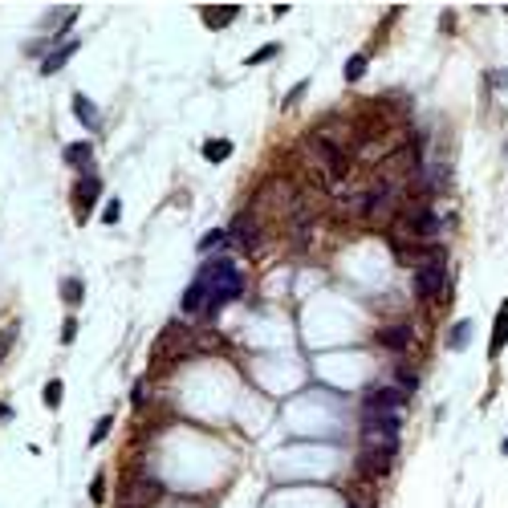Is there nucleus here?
<instances>
[{"label": "nucleus", "mask_w": 508, "mask_h": 508, "mask_svg": "<svg viewBox=\"0 0 508 508\" xmlns=\"http://www.w3.org/2000/svg\"><path fill=\"white\" fill-rule=\"evenodd\" d=\"M415 297L419 301H431L435 293H443V269H423V273H415Z\"/></svg>", "instance_id": "obj_11"}, {"label": "nucleus", "mask_w": 508, "mask_h": 508, "mask_svg": "<svg viewBox=\"0 0 508 508\" xmlns=\"http://www.w3.org/2000/svg\"><path fill=\"white\" fill-rule=\"evenodd\" d=\"M236 13H240V4H208L203 8V25L208 29H224V25H232Z\"/></svg>", "instance_id": "obj_14"}, {"label": "nucleus", "mask_w": 508, "mask_h": 508, "mask_svg": "<svg viewBox=\"0 0 508 508\" xmlns=\"http://www.w3.org/2000/svg\"><path fill=\"white\" fill-rule=\"evenodd\" d=\"M196 281H203V289H208V313H220L228 301H236V297L244 293V276L236 273L232 260H212V265H203L199 269Z\"/></svg>", "instance_id": "obj_1"}, {"label": "nucleus", "mask_w": 508, "mask_h": 508, "mask_svg": "<svg viewBox=\"0 0 508 508\" xmlns=\"http://www.w3.org/2000/svg\"><path fill=\"white\" fill-rule=\"evenodd\" d=\"M468 337H472V321H455L451 326V333H448V350H468Z\"/></svg>", "instance_id": "obj_19"}, {"label": "nucleus", "mask_w": 508, "mask_h": 508, "mask_svg": "<svg viewBox=\"0 0 508 508\" xmlns=\"http://www.w3.org/2000/svg\"><path fill=\"white\" fill-rule=\"evenodd\" d=\"M488 78H492V86H500V90H504V86H508V69H496V74H488Z\"/></svg>", "instance_id": "obj_34"}, {"label": "nucleus", "mask_w": 508, "mask_h": 508, "mask_svg": "<svg viewBox=\"0 0 508 508\" xmlns=\"http://www.w3.org/2000/svg\"><path fill=\"white\" fill-rule=\"evenodd\" d=\"M74 114H78L86 126H98V110H94V102L86 98V94H74Z\"/></svg>", "instance_id": "obj_20"}, {"label": "nucleus", "mask_w": 508, "mask_h": 508, "mask_svg": "<svg viewBox=\"0 0 508 508\" xmlns=\"http://www.w3.org/2000/svg\"><path fill=\"white\" fill-rule=\"evenodd\" d=\"M394 378H399V387H403V391H415V387H419V374L410 370V366H394Z\"/></svg>", "instance_id": "obj_26"}, {"label": "nucleus", "mask_w": 508, "mask_h": 508, "mask_svg": "<svg viewBox=\"0 0 508 508\" xmlns=\"http://www.w3.org/2000/svg\"><path fill=\"white\" fill-rule=\"evenodd\" d=\"M131 399H135V403H142V399H147V382H135V387H131Z\"/></svg>", "instance_id": "obj_33"}, {"label": "nucleus", "mask_w": 508, "mask_h": 508, "mask_svg": "<svg viewBox=\"0 0 508 508\" xmlns=\"http://www.w3.org/2000/svg\"><path fill=\"white\" fill-rule=\"evenodd\" d=\"M410 394L403 391V387H374V391H366V403H362V407H366V415H399V410H403V403H407Z\"/></svg>", "instance_id": "obj_7"}, {"label": "nucleus", "mask_w": 508, "mask_h": 508, "mask_svg": "<svg viewBox=\"0 0 508 508\" xmlns=\"http://www.w3.org/2000/svg\"><path fill=\"white\" fill-rule=\"evenodd\" d=\"M155 500H163V484H159V476H151V472L131 476V480L118 488V508H151Z\"/></svg>", "instance_id": "obj_3"}, {"label": "nucleus", "mask_w": 508, "mask_h": 508, "mask_svg": "<svg viewBox=\"0 0 508 508\" xmlns=\"http://www.w3.org/2000/svg\"><path fill=\"white\" fill-rule=\"evenodd\" d=\"M305 151H309L321 167H326V175H330L333 183H342V179H346V151H342V147H333L330 138L309 135V138H305Z\"/></svg>", "instance_id": "obj_6"}, {"label": "nucleus", "mask_w": 508, "mask_h": 508, "mask_svg": "<svg viewBox=\"0 0 508 508\" xmlns=\"http://www.w3.org/2000/svg\"><path fill=\"white\" fill-rule=\"evenodd\" d=\"M500 451H504V455H508V439H504V443H500Z\"/></svg>", "instance_id": "obj_35"}, {"label": "nucleus", "mask_w": 508, "mask_h": 508, "mask_svg": "<svg viewBox=\"0 0 508 508\" xmlns=\"http://www.w3.org/2000/svg\"><path fill=\"white\" fill-rule=\"evenodd\" d=\"M443 232V220H439V212L435 208H427V203H415V208H403V215H399V224H394V244H403V240H410V244H439L435 236Z\"/></svg>", "instance_id": "obj_2"}, {"label": "nucleus", "mask_w": 508, "mask_h": 508, "mask_svg": "<svg viewBox=\"0 0 508 508\" xmlns=\"http://www.w3.org/2000/svg\"><path fill=\"white\" fill-rule=\"evenodd\" d=\"M366 65H370V61H366V53H354V58L346 61V81H358L362 74H366Z\"/></svg>", "instance_id": "obj_25"}, {"label": "nucleus", "mask_w": 508, "mask_h": 508, "mask_svg": "<svg viewBox=\"0 0 508 508\" xmlns=\"http://www.w3.org/2000/svg\"><path fill=\"white\" fill-rule=\"evenodd\" d=\"M110 427H114V419H110V415H102L98 423H94V435H90V443H102V439L110 435Z\"/></svg>", "instance_id": "obj_28"}, {"label": "nucleus", "mask_w": 508, "mask_h": 508, "mask_svg": "<svg viewBox=\"0 0 508 508\" xmlns=\"http://www.w3.org/2000/svg\"><path fill=\"white\" fill-rule=\"evenodd\" d=\"M179 309H183V313L208 309V289H203V281H192V285L183 289V301H179Z\"/></svg>", "instance_id": "obj_16"}, {"label": "nucleus", "mask_w": 508, "mask_h": 508, "mask_svg": "<svg viewBox=\"0 0 508 508\" xmlns=\"http://www.w3.org/2000/svg\"><path fill=\"white\" fill-rule=\"evenodd\" d=\"M118 215H122V203L110 199V203H106V212H102V220H106V224H118Z\"/></svg>", "instance_id": "obj_32"}, {"label": "nucleus", "mask_w": 508, "mask_h": 508, "mask_svg": "<svg viewBox=\"0 0 508 508\" xmlns=\"http://www.w3.org/2000/svg\"><path fill=\"white\" fill-rule=\"evenodd\" d=\"M61 394H65L61 378H49V382H45V394H41V399H45V407H61Z\"/></svg>", "instance_id": "obj_24"}, {"label": "nucleus", "mask_w": 508, "mask_h": 508, "mask_svg": "<svg viewBox=\"0 0 508 508\" xmlns=\"http://www.w3.org/2000/svg\"><path fill=\"white\" fill-rule=\"evenodd\" d=\"M394 455H399V448H362V455H358V476L382 480V476L391 472Z\"/></svg>", "instance_id": "obj_8"}, {"label": "nucleus", "mask_w": 508, "mask_h": 508, "mask_svg": "<svg viewBox=\"0 0 508 508\" xmlns=\"http://www.w3.org/2000/svg\"><path fill=\"white\" fill-rule=\"evenodd\" d=\"M90 500H94V504L106 500V476H94V480H90Z\"/></svg>", "instance_id": "obj_30"}, {"label": "nucleus", "mask_w": 508, "mask_h": 508, "mask_svg": "<svg viewBox=\"0 0 508 508\" xmlns=\"http://www.w3.org/2000/svg\"><path fill=\"white\" fill-rule=\"evenodd\" d=\"M305 90H309V81H297L293 90H289V94H285V102H281V110H293L297 102H301V94H305Z\"/></svg>", "instance_id": "obj_27"}, {"label": "nucleus", "mask_w": 508, "mask_h": 508, "mask_svg": "<svg viewBox=\"0 0 508 508\" xmlns=\"http://www.w3.org/2000/svg\"><path fill=\"white\" fill-rule=\"evenodd\" d=\"M276 53H281V45H265V49H256L253 58H248V65H265V61H273Z\"/></svg>", "instance_id": "obj_29"}, {"label": "nucleus", "mask_w": 508, "mask_h": 508, "mask_svg": "<svg viewBox=\"0 0 508 508\" xmlns=\"http://www.w3.org/2000/svg\"><path fill=\"white\" fill-rule=\"evenodd\" d=\"M410 326H387V330H378V346L382 350H391V354H403L410 346Z\"/></svg>", "instance_id": "obj_12"}, {"label": "nucleus", "mask_w": 508, "mask_h": 508, "mask_svg": "<svg viewBox=\"0 0 508 508\" xmlns=\"http://www.w3.org/2000/svg\"><path fill=\"white\" fill-rule=\"evenodd\" d=\"M228 244V232L224 228H212V232H203V240H199V253H212V248H224Z\"/></svg>", "instance_id": "obj_23"}, {"label": "nucleus", "mask_w": 508, "mask_h": 508, "mask_svg": "<svg viewBox=\"0 0 508 508\" xmlns=\"http://www.w3.org/2000/svg\"><path fill=\"white\" fill-rule=\"evenodd\" d=\"M504 13H508V8H504Z\"/></svg>", "instance_id": "obj_36"}, {"label": "nucleus", "mask_w": 508, "mask_h": 508, "mask_svg": "<svg viewBox=\"0 0 508 508\" xmlns=\"http://www.w3.org/2000/svg\"><path fill=\"white\" fill-rule=\"evenodd\" d=\"M65 163H69V167H90V163H94V147H90V142L65 147Z\"/></svg>", "instance_id": "obj_17"}, {"label": "nucleus", "mask_w": 508, "mask_h": 508, "mask_svg": "<svg viewBox=\"0 0 508 508\" xmlns=\"http://www.w3.org/2000/svg\"><path fill=\"white\" fill-rule=\"evenodd\" d=\"M17 337H20V326H17V321L0 330V362H4L8 354H13V346H17Z\"/></svg>", "instance_id": "obj_21"}, {"label": "nucleus", "mask_w": 508, "mask_h": 508, "mask_svg": "<svg viewBox=\"0 0 508 508\" xmlns=\"http://www.w3.org/2000/svg\"><path fill=\"white\" fill-rule=\"evenodd\" d=\"M61 297H65V305H81V297H86V289H81V281H78V276L61 281Z\"/></svg>", "instance_id": "obj_22"}, {"label": "nucleus", "mask_w": 508, "mask_h": 508, "mask_svg": "<svg viewBox=\"0 0 508 508\" xmlns=\"http://www.w3.org/2000/svg\"><path fill=\"white\" fill-rule=\"evenodd\" d=\"M228 236H232L240 248H248V253H253L256 244H260V224H256V215H240L232 228H228Z\"/></svg>", "instance_id": "obj_9"}, {"label": "nucleus", "mask_w": 508, "mask_h": 508, "mask_svg": "<svg viewBox=\"0 0 508 508\" xmlns=\"http://www.w3.org/2000/svg\"><path fill=\"white\" fill-rule=\"evenodd\" d=\"M78 45H81V41H74V37L65 41V45H58V49H53L49 58L41 61V74H58L61 65H65V61H69L74 53H78Z\"/></svg>", "instance_id": "obj_15"}, {"label": "nucleus", "mask_w": 508, "mask_h": 508, "mask_svg": "<svg viewBox=\"0 0 508 508\" xmlns=\"http://www.w3.org/2000/svg\"><path fill=\"white\" fill-rule=\"evenodd\" d=\"M228 155H232V142H228V138H208V142H203V159H208V163H224Z\"/></svg>", "instance_id": "obj_18"}, {"label": "nucleus", "mask_w": 508, "mask_h": 508, "mask_svg": "<svg viewBox=\"0 0 508 508\" xmlns=\"http://www.w3.org/2000/svg\"><path fill=\"white\" fill-rule=\"evenodd\" d=\"M508 342V301L496 309V321H492V342H488V358H500V350H504Z\"/></svg>", "instance_id": "obj_13"}, {"label": "nucleus", "mask_w": 508, "mask_h": 508, "mask_svg": "<svg viewBox=\"0 0 508 508\" xmlns=\"http://www.w3.org/2000/svg\"><path fill=\"white\" fill-rule=\"evenodd\" d=\"M102 196V179L98 175H86L78 183V224H86V215L94 212V199Z\"/></svg>", "instance_id": "obj_10"}, {"label": "nucleus", "mask_w": 508, "mask_h": 508, "mask_svg": "<svg viewBox=\"0 0 508 508\" xmlns=\"http://www.w3.org/2000/svg\"><path fill=\"white\" fill-rule=\"evenodd\" d=\"M394 260L415 273L423 269H448V248L443 244H394Z\"/></svg>", "instance_id": "obj_4"}, {"label": "nucleus", "mask_w": 508, "mask_h": 508, "mask_svg": "<svg viewBox=\"0 0 508 508\" xmlns=\"http://www.w3.org/2000/svg\"><path fill=\"white\" fill-rule=\"evenodd\" d=\"M399 431H403V419L399 415H366L362 419V443L366 448H399Z\"/></svg>", "instance_id": "obj_5"}, {"label": "nucleus", "mask_w": 508, "mask_h": 508, "mask_svg": "<svg viewBox=\"0 0 508 508\" xmlns=\"http://www.w3.org/2000/svg\"><path fill=\"white\" fill-rule=\"evenodd\" d=\"M74 337H78V317H65V321H61V342L69 346Z\"/></svg>", "instance_id": "obj_31"}]
</instances>
